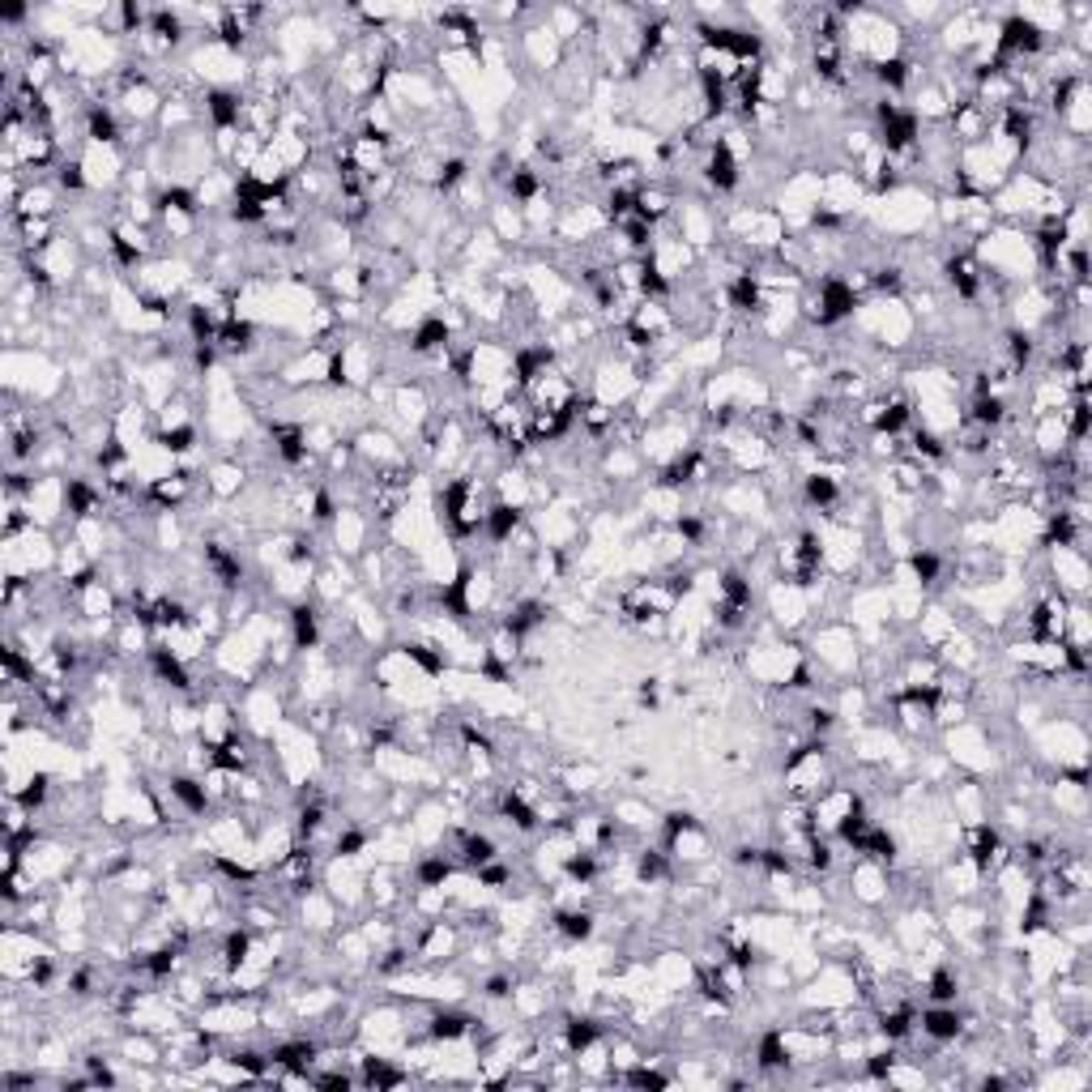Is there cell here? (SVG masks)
<instances>
[{"mask_svg":"<svg viewBox=\"0 0 1092 1092\" xmlns=\"http://www.w3.org/2000/svg\"><path fill=\"white\" fill-rule=\"evenodd\" d=\"M960 1029H965V1020H960V1012H956V1007H947V1003H939V1007H926V1012H922V1033H926L930 1042H956V1037H960Z\"/></svg>","mask_w":1092,"mask_h":1092,"instance_id":"1","label":"cell"},{"mask_svg":"<svg viewBox=\"0 0 1092 1092\" xmlns=\"http://www.w3.org/2000/svg\"><path fill=\"white\" fill-rule=\"evenodd\" d=\"M709 184L722 188V192H729L738 184V158H734L729 141H713V150H709Z\"/></svg>","mask_w":1092,"mask_h":1092,"instance_id":"2","label":"cell"},{"mask_svg":"<svg viewBox=\"0 0 1092 1092\" xmlns=\"http://www.w3.org/2000/svg\"><path fill=\"white\" fill-rule=\"evenodd\" d=\"M274 444H278V457H282L286 465H304V461H308V435H304V427L278 422V427H274Z\"/></svg>","mask_w":1092,"mask_h":1092,"instance_id":"3","label":"cell"},{"mask_svg":"<svg viewBox=\"0 0 1092 1092\" xmlns=\"http://www.w3.org/2000/svg\"><path fill=\"white\" fill-rule=\"evenodd\" d=\"M150 666H154V675H158V679H162V683H171V688H175V692H188V683H192V679H188V670H184V662H180V658H175V653H171V649H162V645H154V649H150Z\"/></svg>","mask_w":1092,"mask_h":1092,"instance_id":"4","label":"cell"},{"mask_svg":"<svg viewBox=\"0 0 1092 1092\" xmlns=\"http://www.w3.org/2000/svg\"><path fill=\"white\" fill-rule=\"evenodd\" d=\"M214 346H222L227 355H244V351H252V325H248V321H239V316H227V321L218 325V334H214Z\"/></svg>","mask_w":1092,"mask_h":1092,"instance_id":"5","label":"cell"},{"mask_svg":"<svg viewBox=\"0 0 1092 1092\" xmlns=\"http://www.w3.org/2000/svg\"><path fill=\"white\" fill-rule=\"evenodd\" d=\"M482 525H487L491 542H508L516 534V525H521V508L516 504H495L491 512H482Z\"/></svg>","mask_w":1092,"mask_h":1092,"instance_id":"6","label":"cell"},{"mask_svg":"<svg viewBox=\"0 0 1092 1092\" xmlns=\"http://www.w3.org/2000/svg\"><path fill=\"white\" fill-rule=\"evenodd\" d=\"M167 789H171V798H180L192 815H205L210 794H205V785H201V781H192V776H171V781H167Z\"/></svg>","mask_w":1092,"mask_h":1092,"instance_id":"7","label":"cell"},{"mask_svg":"<svg viewBox=\"0 0 1092 1092\" xmlns=\"http://www.w3.org/2000/svg\"><path fill=\"white\" fill-rule=\"evenodd\" d=\"M291 628H295V649H316V640H321L316 606H295V615H291Z\"/></svg>","mask_w":1092,"mask_h":1092,"instance_id":"8","label":"cell"},{"mask_svg":"<svg viewBox=\"0 0 1092 1092\" xmlns=\"http://www.w3.org/2000/svg\"><path fill=\"white\" fill-rule=\"evenodd\" d=\"M86 128H90V137L98 141V145H115L120 141V124H115V115L107 111V107H90V115H86Z\"/></svg>","mask_w":1092,"mask_h":1092,"instance_id":"9","label":"cell"},{"mask_svg":"<svg viewBox=\"0 0 1092 1092\" xmlns=\"http://www.w3.org/2000/svg\"><path fill=\"white\" fill-rule=\"evenodd\" d=\"M555 926H559L564 939H589L593 935V913L589 909H559Z\"/></svg>","mask_w":1092,"mask_h":1092,"instance_id":"10","label":"cell"},{"mask_svg":"<svg viewBox=\"0 0 1092 1092\" xmlns=\"http://www.w3.org/2000/svg\"><path fill=\"white\" fill-rule=\"evenodd\" d=\"M598 1037H602V1029H598L593 1020H581V1016H576V1020H568V1024H564V1046H568L572 1054H585Z\"/></svg>","mask_w":1092,"mask_h":1092,"instance_id":"11","label":"cell"},{"mask_svg":"<svg viewBox=\"0 0 1092 1092\" xmlns=\"http://www.w3.org/2000/svg\"><path fill=\"white\" fill-rule=\"evenodd\" d=\"M995 858H999V832L986 828V823L973 828V866H977V871H990Z\"/></svg>","mask_w":1092,"mask_h":1092,"instance_id":"12","label":"cell"},{"mask_svg":"<svg viewBox=\"0 0 1092 1092\" xmlns=\"http://www.w3.org/2000/svg\"><path fill=\"white\" fill-rule=\"evenodd\" d=\"M729 304L738 308V312H759V282L751 278V274H742V278H734L729 282Z\"/></svg>","mask_w":1092,"mask_h":1092,"instance_id":"13","label":"cell"},{"mask_svg":"<svg viewBox=\"0 0 1092 1092\" xmlns=\"http://www.w3.org/2000/svg\"><path fill=\"white\" fill-rule=\"evenodd\" d=\"M499 806H504V815H508V819H512L521 832H534V828H538V811H534V806H529V802H525L516 789H508Z\"/></svg>","mask_w":1092,"mask_h":1092,"instance_id":"14","label":"cell"},{"mask_svg":"<svg viewBox=\"0 0 1092 1092\" xmlns=\"http://www.w3.org/2000/svg\"><path fill=\"white\" fill-rule=\"evenodd\" d=\"M64 499H68V512H73V516H94V512H98V495H94L81 478H68Z\"/></svg>","mask_w":1092,"mask_h":1092,"instance_id":"15","label":"cell"},{"mask_svg":"<svg viewBox=\"0 0 1092 1092\" xmlns=\"http://www.w3.org/2000/svg\"><path fill=\"white\" fill-rule=\"evenodd\" d=\"M879 1029H883L888 1042L909 1037V1029H913V1007H892V1012H883V1016H879Z\"/></svg>","mask_w":1092,"mask_h":1092,"instance_id":"16","label":"cell"},{"mask_svg":"<svg viewBox=\"0 0 1092 1092\" xmlns=\"http://www.w3.org/2000/svg\"><path fill=\"white\" fill-rule=\"evenodd\" d=\"M461 853H465V866H487V862H495V841L491 836H465L461 841Z\"/></svg>","mask_w":1092,"mask_h":1092,"instance_id":"17","label":"cell"},{"mask_svg":"<svg viewBox=\"0 0 1092 1092\" xmlns=\"http://www.w3.org/2000/svg\"><path fill=\"white\" fill-rule=\"evenodd\" d=\"M465 1033H469V1020L457 1016V1012H444V1016L431 1020V1037H435V1042H457V1037H465Z\"/></svg>","mask_w":1092,"mask_h":1092,"instance_id":"18","label":"cell"},{"mask_svg":"<svg viewBox=\"0 0 1092 1092\" xmlns=\"http://www.w3.org/2000/svg\"><path fill=\"white\" fill-rule=\"evenodd\" d=\"M836 495H841V491H836V482H832L828 474H811V478H806V499H811L815 508H832Z\"/></svg>","mask_w":1092,"mask_h":1092,"instance_id":"19","label":"cell"},{"mask_svg":"<svg viewBox=\"0 0 1092 1092\" xmlns=\"http://www.w3.org/2000/svg\"><path fill=\"white\" fill-rule=\"evenodd\" d=\"M444 342H448V325H444V321H427V325L414 334V351H418V355H427V351H440Z\"/></svg>","mask_w":1092,"mask_h":1092,"instance_id":"20","label":"cell"},{"mask_svg":"<svg viewBox=\"0 0 1092 1092\" xmlns=\"http://www.w3.org/2000/svg\"><path fill=\"white\" fill-rule=\"evenodd\" d=\"M935 1003H956V995H960V982H956V973L952 969H935V977H930V990H926Z\"/></svg>","mask_w":1092,"mask_h":1092,"instance_id":"21","label":"cell"},{"mask_svg":"<svg viewBox=\"0 0 1092 1092\" xmlns=\"http://www.w3.org/2000/svg\"><path fill=\"white\" fill-rule=\"evenodd\" d=\"M785 1063H789L785 1037H781V1033H768V1037L759 1042V1067H785Z\"/></svg>","mask_w":1092,"mask_h":1092,"instance_id":"22","label":"cell"},{"mask_svg":"<svg viewBox=\"0 0 1092 1092\" xmlns=\"http://www.w3.org/2000/svg\"><path fill=\"white\" fill-rule=\"evenodd\" d=\"M636 875H640V883H658V879L666 875V858H662L658 849H645L640 862H636Z\"/></svg>","mask_w":1092,"mask_h":1092,"instance_id":"23","label":"cell"},{"mask_svg":"<svg viewBox=\"0 0 1092 1092\" xmlns=\"http://www.w3.org/2000/svg\"><path fill=\"white\" fill-rule=\"evenodd\" d=\"M564 871L576 879V883H589L593 875H598V858L593 853H572L568 862H564Z\"/></svg>","mask_w":1092,"mask_h":1092,"instance_id":"24","label":"cell"},{"mask_svg":"<svg viewBox=\"0 0 1092 1092\" xmlns=\"http://www.w3.org/2000/svg\"><path fill=\"white\" fill-rule=\"evenodd\" d=\"M448 875H452V866H448L444 858H427V862L418 866V883H422V888H435V883H444Z\"/></svg>","mask_w":1092,"mask_h":1092,"instance_id":"25","label":"cell"},{"mask_svg":"<svg viewBox=\"0 0 1092 1092\" xmlns=\"http://www.w3.org/2000/svg\"><path fill=\"white\" fill-rule=\"evenodd\" d=\"M248 947H252V939H248V930H235L231 939H227V969H239L244 960H248Z\"/></svg>","mask_w":1092,"mask_h":1092,"instance_id":"26","label":"cell"},{"mask_svg":"<svg viewBox=\"0 0 1092 1092\" xmlns=\"http://www.w3.org/2000/svg\"><path fill=\"white\" fill-rule=\"evenodd\" d=\"M508 192H512L516 201H534V197H538V175H534V171H512Z\"/></svg>","mask_w":1092,"mask_h":1092,"instance_id":"27","label":"cell"},{"mask_svg":"<svg viewBox=\"0 0 1092 1092\" xmlns=\"http://www.w3.org/2000/svg\"><path fill=\"white\" fill-rule=\"evenodd\" d=\"M158 444H162L167 452H188V448H192V427H175V431H162V435H158Z\"/></svg>","mask_w":1092,"mask_h":1092,"instance_id":"28","label":"cell"},{"mask_svg":"<svg viewBox=\"0 0 1092 1092\" xmlns=\"http://www.w3.org/2000/svg\"><path fill=\"white\" fill-rule=\"evenodd\" d=\"M913 572H918L922 585H930V581L939 576V559H935L930 551H918V555H913Z\"/></svg>","mask_w":1092,"mask_h":1092,"instance_id":"29","label":"cell"},{"mask_svg":"<svg viewBox=\"0 0 1092 1092\" xmlns=\"http://www.w3.org/2000/svg\"><path fill=\"white\" fill-rule=\"evenodd\" d=\"M628 1084H636V1089H666V1084H670V1076L640 1067V1071H632V1076H628Z\"/></svg>","mask_w":1092,"mask_h":1092,"instance_id":"30","label":"cell"},{"mask_svg":"<svg viewBox=\"0 0 1092 1092\" xmlns=\"http://www.w3.org/2000/svg\"><path fill=\"white\" fill-rule=\"evenodd\" d=\"M60 184H64V188H81V184H86L81 162H64V167H60Z\"/></svg>","mask_w":1092,"mask_h":1092,"instance_id":"31","label":"cell"},{"mask_svg":"<svg viewBox=\"0 0 1092 1092\" xmlns=\"http://www.w3.org/2000/svg\"><path fill=\"white\" fill-rule=\"evenodd\" d=\"M487 995H491V999H508V995H512V977H491V982H487Z\"/></svg>","mask_w":1092,"mask_h":1092,"instance_id":"32","label":"cell"}]
</instances>
